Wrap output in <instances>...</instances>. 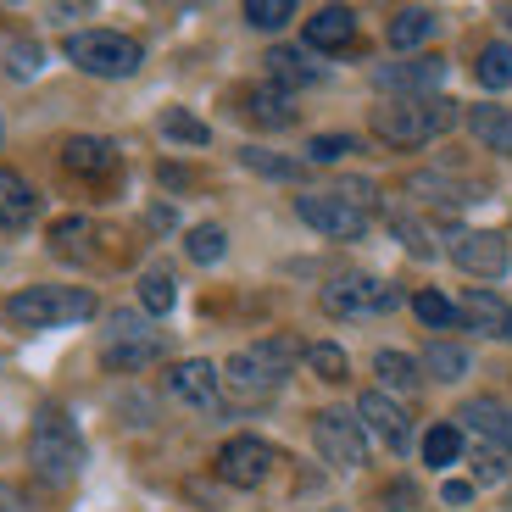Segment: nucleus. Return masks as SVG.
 Wrapping results in <instances>:
<instances>
[{
	"mask_svg": "<svg viewBox=\"0 0 512 512\" xmlns=\"http://www.w3.org/2000/svg\"><path fill=\"white\" fill-rule=\"evenodd\" d=\"M307 357V346L301 340H290V334H273V340H262V346H245L234 351L229 362H223L218 379L229 384L234 401H268L284 390V379H290V368Z\"/></svg>",
	"mask_w": 512,
	"mask_h": 512,
	"instance_id": "f257e3e1",
	"label": "nucleus"
},
{
	"mask_svg": "<svg viewBox=\"0 0 512 512\" xmlns=\"http://www.w3.org/2000/svg\"><path fill=\"white\" fill-rule=\"evenodd\" d=\"M462 123V106L446 101V95H412V101H384L373 106V134L396 151H412V145H429L440 134Z\"/></svg>",
	"mask_w": 512,
	"mask_h": 512,
	"instance_id": "f03ea898",
	"label": "nucleus"
},
{
	"mask_svg": "<svg viewBox=\"0 0 512 512\" xmlns=\"http://www.w3.org/2000/svg\"><path fill=\"white\" fill-rule=\"evenodd\" d=\"M84 457H90V451H84L78 423L67 418L62 407H39L34 429H28V462H34V474L45 479V485H67V479H78Z\"/></svg>",
	"mask_w": 512,
	"mask_h": 512,
	"instance_id": "7ed1b4c3",
	"label": "nucleus"
},
{
	"mask_svg": "<svg viewBox=\"0 0 512 512\" xmlns=\"http://www.w3.org/2000/svg\"><path fill=\"white\" fill-rule=\"evenodd\" d=\"M6 318L17 329H67V323L95 318V295L78 284H28L6 301Z\"/></svg>",
	"mask_w": 512,
	"mask_h": 512,
	"instance_id": "20e7f679",
	"label": "nucleus"
},
{
	"mask_svg": "<svg viewBox=\"0 0 512 512\" xmlns=\"http://www.w3.org/2000/svg\"><path fill=\"white\" fill-rule=\"evenodd\" d=\"M62 51L78 73H90V78H134L145 67V45L117 34V28H84V34L67 39Z\"/></svg>",
	"mask_w": 512,
	"mask_h": 512,
	"instance_id": "39448f33",
	"label": "nucleus"
},
{
	"mask_svg": "<svg viewBox=\"0 0 512 512\" xmlns=\"http://www.w3.org/2000/svg\"><path fill=\"white\" fill-rule=\"evenodd\" d=\"M396 301H401V290L373 279V273H340V279L323 284V312L329 318H379Z\"/></svg>",
	"mask_w": 512,
	"mask_h": 512,
	"instance_id": "423d86ee",
	"label": "nucleus"
},
{
	"mask_svg": "<svg viewBox=\"0 0 512 512\" xmlns=\"http://www.w3.org/2000/svg\"><path fill=\"white\" fill-rule=\"evenodd\" d=\"M162 351H167V340L151 334L145 318H134V312H112V318H106V368L112 373H140V368H151Z\"/></svg>",
	"mask_w": 512,
	"mask_h": 512,
	"instance_id": "0eeeda50",
	"label": "nucleus"
},
{
	"mask_svg": "<svg viewBox=\"0 0 512 512\" xmlns=\"http://www.w3.org/2000/svg\"><path fill=\"white\" fill-rule=\"evenodd\" d=\"M312 440H318L323 462H334V468H362V462H368V429H362V418L346 407L312 412Z\"/></svg>",
	"mask_w": 512,
	"mask_h": 512,
	"instance_id": "6e6552de",
	"label": "nucleus"
},
{
	"mask_svg": "<svg viewBox=\"0 0 512 512\" xmlns=\"http://www.w3.org/2000/svg\"><path fill=\"white\" fill-rule=\"evenodd\" d=\"M451 262L474 279H501L512 268V251H507V234L496 229H457L451 234Z\"/></svg>",
	"mask_w": 512,
	"mask_h": 512,
	"instance_id": "1a4fd4ad",
	"label": "nucleus"
},
{
	"mask_svg": "<svg viewBox=\"0 0 512 512\" xmlns=\"http://www.w3.org/2000/svg\"><path fill=\"white\" fill-rule=\"evenodd\" d=\"M273 446L268 440H256V435H234V440H223V451H218V479L223 485H234V490H256L262 479L273 474Z\"/></svg>",
	"mask_w": 512,
	"mask_h": 512,
	"instance_id": "9d476101",
	"label": "nucleus"
},
{
	"mask_svg": "<svg viewBox=\"0 0 512 512\" xmlns=\"http://www.w3.org/2000/svg\"><path fill=\"white\" fill-rule=\"evenodd\" d=\"M295 212H301V223H312V229L323 234V240H362L368 234V212H357L351 201H340V195H295Z\"/></svg>",
	"mask_w": 512,
	"mask_h": 512,
	"instance_id": "9b49d317",
	"label": "nucleus"
},
{
	"mask_svg": "<svg viewBox=\"0 0 512 512\" xmlns=\"http://www.w3.org/2000/svg\"><path fill=\"white\" fill-rule=\"evenodd\" d=\"M440 78H446V56H412V62H384L379 73H373V84H379L384 95L412 101V95H435Z\"/></svg>",
	"mask_w": 512,
	"mask_h": 512,
	"instance_id": "f8f14e48",
	"label": "nucleus"
},
{
	"mask_svg": "<svg viewBox=\"0 0 512 512\" xmlns=\"http://www.w3.org/2000/svg\"><path fill=\"white\" fill-rule=\"evenodd\" d=\"M457 429L462 435H474V440H485V451H512V407L507 401H490V396H479V401H462V412H457Z\"/></svg>",
	"mask_w": 512,
	"mask_h": 512,
	"instance_id": "ddd939ff",
	"label": "nucleus"
},
{
	"mask_svg": "<svg viewBox=\"0 0 512 512\" xmlns=\"http://www.w3.org/2000/svg\"><path fill=\"white\" fill-rule=\"evenodd\" d=\"M357 418H362V429H368V435H379L384 446L396 451V457L412 446V423H407V412H401V401H396V396H384V390H368V396L357 401Z\"/></svg>",
	"mask_w": 512,
	"mask_h": 512,
	"instance_id": "4468645a",
	"label": "nucleus"
},
{
	"mask_svg": "<svg viewBox=\"0 0 512 512\" xmlns=\"http://www.w3.org/2000/svg\"><path fill=\"white\" fill-rule=\"evenodd\" d=\"M457 323H468L485 340H512V307L501 301L496 290H468L457 301Z\"/></svg>",
	"mask_w": 512,
	"mask_h": 512,
	"instance_id": "2eb2a0df",
	"label": "nucleus"
},
{
	"mask_svg": "<svg viewBox=\"0 0 512 512\" xmlns=\"http://www.w3.org/2000/svg\"><path fill=\"white\" fill-rule=\"evenodd\" d=\"M62 167L78 179H106V173H117V145L101 140V134H73L62 145Z\"/></svg>",
	"mask_w": 512,
	"mask_h": 512,
	"instance_id": "dca6fc26",
	"label": "nucleus"
},
{
	"mask_svg": "<svg viewBox=\"0 0 512 512\" xmlns=\"http://www.w3.org/2000/svg\"><path fill=\"white\" fill-rule=\"evenodd\" d=\"M39 218V195L34 184L23 179V173H12V167H0V229H28V223Z\"/></svg>",
	"mask_w": 512,
	"mask_h": 512,
	"instance_id": "f3484780",
	"label": "nucleus"
},
{
	"mask_svg": "<svg viewBox=\"0 0 512 512\" xmlns=\"http://www.w3.org/2000/svg\"><path fill=\"white\" fill-rule=\"evenodd\" d=\"M218 368H212V362H179V368L167 373V390H173V396L179 401H190V407H218Z\"/></svg>",
	"mask_w": 512,
	"mask_h": 512,
	"instance_id": "a211bd4d",
	"label": "nucleus"
},
{
	"mask_svg": "<svg viewBox=\"0 0 512 512\" xmlns=\"http://www.w3.org/2000/svg\"><path fill=\"white\" fill-rule=\"evenodd\" d=\"M262 62H268V84H273V90H284V95H290V90H307V84H318V78H323V67L307 62L301 51H290V45H273Z\"/></svg>",
	"mask_w": 512,
	"mask_h": 512,
	"instance_id": "6ab92c4d",
	"label": "nucleus"
},
{
	"mask_svg": "<svg viewBox=\"0 0 512 512\" xmlns=\"http://www.w3.org/2000/svg\"><path fill=\"white\" fill-rule=\"evenodd\" d=\"M357 39V12L351 6H323V12L307 17V45L312 51H340Z\"/></svg>",
	"mask_w": 512,
	"mask_h": 512,
	"instance_id": "aec40b11",
	"label": "nucleus"
},
{
	"mask_svg": "<svg viewBox=\"0 0 512 512\" xmlns=\"http://www.w3.org/2000/svg\"><path fill=\"white\" fill-rule=\"evenodd\" d=\"M240 101H245V117L262 123V128H290L295 123V101L284 90H273V84H251Z\"/></svg>",
	"mask_w": 512,
	"mask_h": 512,
	"instance_id": "412c9836",
	"label": "nucleus"
},
{
	"mask_svg": "<svg viewBox=\"0 0 512 512\" xmlns=\"http://www.w3.org/2000/svg\"><path fill=\"white\" fill-rule=\"evenodd\" d=\"M468 128H474V140L485 145V151L512 156V106H474V112H468Z\"/></svg>",
	"mask_w": 512,
	"mask_h": 512,
	"instance_id": "4be33fe9",
	"label": "nucleus"
},
{
	"mask_svg": "<svg viewBox=\"0 0 512 512\" xmlns=\"http://www.w3.org/2000/svg\"><path fill=\"white\" fill-rule=\"evenodd\" d=\"M373 379L384 384V396L396 390V396H412L418 390V362L407 357V351H379L373 357Z\"/></svg>",
	"mask_w": 512,
	"mask_h": 512,
	"instance_id": "5701e85b",
	"label": "nucleus"
},
{
	"mask_svg": "<svg viewBox=\"0 0 512 512\" xmlns=\"http://www.w3.org/2000/svg\"><path fill=\"white\" fill-rule=\"evenodd\" d=\"M90 240H95V223H90V218H62V223L51 229V251L67 256V262H95Z\"/></svg>",
	"mask_w": 512,
	"mask_h": 512,
	"instance_id": "b1692460",
	"label": "nucleus"
},
{
	"mask_svg": "<svg viewBox=\"0 0 512 512\" xmlns=\"http://www.w3.org/2000/svg\"><path fill=\"white\" fill-rule=\"evenodd\" d=\"M429 34H435V12H423V6H407V12L390 17V45L396 51H418Z\"/></svg>",
	"mask_w": 512,
	"mask_h": 512,
	"instance_id": "393cba45",
	"label": "nucleus"
},
{
	"mask_svg": "<svg viewBox=\"0 0 512 512\" xmlns=\"http://www.w3.org/2000/svg\"><path fill=\"white\" fill-rule=\"evenodd\" d=\"M457 457H462V429L457 423H435V429L423 435V462H429V468H451Z\"/></svg>",
	"mask_w": 512,
	"mask_h": 512,
	"instance_id": "a878e982",
	"label": "nucleus"
},
{
	"mask_svg": "<svg viewBox=\"0 0 512 512\" xmlns=\"http://www.w3.org/2000/svg\"><path fill=\"white\" fill-rule=\"evenodd\" d=\"M240 162L251 167V173H262V179H279V184H295V179H301V162H290V156H273V151H262V145H245Z\"/></svg>",
	"mask_w": 512,
	"mask_h": 512,
	"instance_id": "bb28decb",
	"label": "nucleus"
},
{
	"mask_svg": "<svg viewBox=\"0 0 512 512\" xmlns=\"http://www.w3.org/2000/svg\"><path fill=\"white\" fill-rule=\"evenodd\" d=\"M184 251H190V262L212 268V262H223V251H229V234H223L218 223H201V229L184 234Z\"/></svg>",
	"mask_w": 512,
	"mask_h": 512,
	"instance_id": "cd10ccee",
	"label": "nucleus"
},
{
	"mask_svg": "<svg viewBox=\"0 0 512 512\" xmlns=\"http://www.w3.org/2000/svg\"><path fill=\"white\" fill-rule=\"evenodd\" d=\"M479 84L485 90H512V45H485L479 51Z\"/></svg>",
	"mask_w": 512,
	"mask_h": 512,
	"instance_id": "c85d7f7f",
	"label": "nucleus"
},
{
	"mask_svg": "<svg viewBox=\"0 0 512 512\" xmlns=\"http://www.w3.org/2000/svg\"><path fill=\"white\" fill-rule=\"evenodd\" d=\"M423 368L435 373V379H462V373H468V351L462 346H446V340H435V346L423 351Z\"/></svg>",
	"mask_w": 512,
	"mask_h": 512,
	"instance_id": "c756f323",
	"label": "nucleus"
},
{
	"mask_svg": "<svg viewBox=\"0 0 512 512\" xmlns=\"http://www.w3.org/2000/svg\"><path fill=\"white\" fill-rule=\"evenodd\" d=\"M307 362H312V373H318V379H329V384H346V379H351L346 351H340V346H329V340L307 346Z\"/></svg>",
	"mask_w": 512,
	"mask_h": 512,
	"instance_id": "7c9ffc66",
	"label": "nucleus"
},
{
	"mask_svg": "<svg viewBox=\"0 0 512 512\" xmlns=\"http://www.w3.org/2000/svg\"><path fill=\"white\" fill-rule=\"evenodd\" d=\"M412 312H418L429 329H451V323H457V301H446L440 290H418L412 295Z\"/></svg>",
	"mask_w": 512,
	"mask_h": 512,
	"instance_id": "2f4dec72",
	"label": "nucleus"
},
{
	"mask_svg": "<svg viewBox=\"0 0 512 512\" xmlns=\"http://www.w3.org/2000/svg\"><path fill=\"white\" fill-rule=\"evenodd\" d=\"M173 301H179V290H173V279H167V273H145V279H140V307L151 312V318L173 312Z\"/></svg>",
	"mask_w": 512,
	"mask_h": 512,
	"instance_id": "473e14b6",
	"label": "nucleus"
},
{
	"mask_svg": "<svg viewBox=\"0 0 512 512\" xmlns=\"http://www.w3.org/2000/svg\"><path fill=\"white\" fill-rule=\"evenodd\" d=\"M162 134L179 140V145H206L212 140V128H206L201 117H190V112H162Z\"/></svg>",
	"mask_w": 512,
	"mask_h": 512,
	"instance_id": "72a5a7b5",
	"label": "nucleus"
},
{
	"mask_svg": "<svg viewBox=\"0 0 512 512\" xmlns=\"http://www.w3.org/2000/svg\"><path fill=\"white\" fill-rule=\"evenodd\" d=\"M351 151H357V140H351V134H312L307 162L312 167H329V162H346Z\"/></svg>",
	"mask_w": 512,
	"mask_h": 512,
	"instance_id": "f704fd0d",
	"label": "nucleus"
},
{
	"mask_svg": "<svg viewBox=\"0 0 512 512\" xmlns=\"http://www.w3.org/2000/svg\"><path fill=\"white\" fill-rule=\"evenodd\" d=\"M295 17L290 0H245V23L251 28H284Z\"/></svg>",
	"mask_w": 512,
	"mask_h": 512,
	"instance_id": "c9c22d12",
	"label": "nucleus"
},
{
	"mask_svg": "<svg viewBox=\"0 0 512 512\" xmlns=\"http://www.w3.org/2000/svg\"><path fill=\"white\" fill-rule=\"evenodd\" d=\"M390 229H396V240L407 245L412 256H423V262L435 256V240H429V229H423V223H412V218H396V223H390Z\"/></svg>",
	"mask_w": 512,
	"mask_h": 512,
	"instance_id": "e433bc0d",
	"label": "nucleus"
},
{
	"mask_svg": "<svg viewBox=\"0 0 512 512\" xmlns=\"http://www.w3.org/2000/svg\"><path fill=\"white\" fill-rule=\"evenodd\" d=\"M34 67H39V45H12V62H6V73L12 78H34Z\"/></svg>",
	"mask_w": 512,
	"mask_h": 512,
	"instance_id": "4c0bfd02",
	"label": "nucleus"
},
{
	"mask_svg": "<svg viewBox=\"0 0 512 512\" xmlns=\"http://www.w3.org/2000/svg\"><path fill=\"white\" fill-rule=\"evenodd\" d=\"M468 496H474V485H468V479H446V501H451V507H462Z\"/></svg>",
	"mask_w": 512,
	"mask_h": 512,
	"instance_id": "58836bf2",
	"label": "nucleus"
},
{
	"mask_svg": "<svg viewBox=\"0 0 512 512\" xmlns=\"http://www.w3.org/2000/svg\"><path fill=\"white\" fill-rule=\"evenodd\" d=\"M501 474H507L501 457H496V451H485V457H479V479H501Z\"/></svg>",
	"mask_w": 512,
	"mask_h": 512,
	"instance_id": "ea45409f",
	"label": "nucleus"
},
{
	"mask_svg": "<svg viewBox=\"0 0 512 512\" xmlns=\"http://www.w3.org/2000/svg\"><path fill=\"white\" fill-rule=\"evenodd\" d=\"M0 512H23V501H17L12 485H0Z\"/></svg>",
	"mask_w": 512,
	"mask_h": 512,
	"instance_id": "a19ab883",
	"label": "nucleus"
},
{
	"mask_svg": "<svg viewBox=\"0 0 512 512\" xmlns=\"http://www.w3.org/2000/svg\"><path fill=\"white\" fill-rule=\"evenodd\" d=\"M501 17H507V23H512V12H501Z\"/></svg>",
	"mask_w": 512,
	"mask_h": 512,
	"instance_id": "79ce46f5",
	"label": "nucleus"
},
{
	"mask_svg": "<svg viewBox=\"0 0 512 512\" xmlns=\"http://www.w3.org/2000/svg\"><path fill=\"white\" fill-rule=\"evenodd\" d=\"M0 140H6V128H0Z\"/></svg>",
	"mask_w": 512,
	"mask_h": 512,
	"instance_id": "37998d69",
	"label": "nucleus"
}]
</instances>
